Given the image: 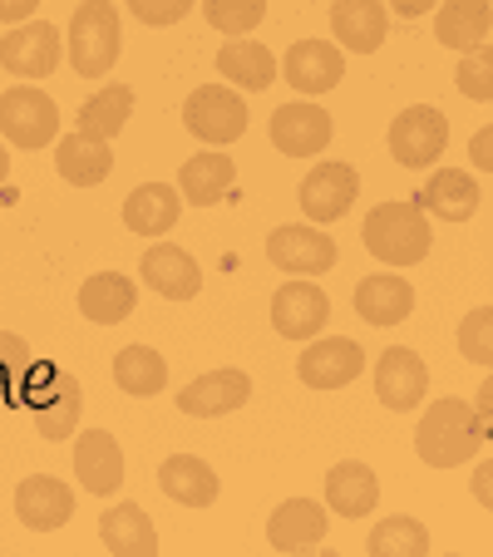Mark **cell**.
Returning <instances> with one entry per match:
<instances>
[{"label": "cell", "mask_w": 493, "mask_h": 557, "mask_svg": "<svg viewBox=\"0 0 493 557\" xmlns=\"http://www.w3.org/2000/svg\"><path fill=\"white\" fill-rule=\"evenodd\" d=\"M489 424H479L469 400H434L424 410L420 430H415V454H420L430 469H459L464 459H479L489 449Z\"/></svg>", "instance_id": "cell-1"}, {"label": "cell", "mask_w": 493, "mask_h": 557, "mask_svg": "<svg viewBox=\"0 0 493 557\" xmlns=\"http://www.w3.org/2000/svg\"><path fill=\"white\" fill-rule=\"evenodd\" d=\"M360 243L385 267H415L430 257L434 237H430V222H424V208L409 198V202H380V208H370L366 227H360Z\"/></svg>", "instance_id": "cell-2"}, {"label": "cell", "mask_w": 493, "mask_h": 557, "mask_svg": "<svg viewBox=\"0 0 493 557\" xmlns=\"http://www.w3.org/2000/svg\"><path fill=\"white\" fill-rule=\"evenodd\" d=\"M119 45H124V30H119V11L109 0H85L70 21V64L79 79H104L119 64Z\"/></svg>", "instance_id": "cell-3"}, {"label": "cell", "mask_w": 493, "mask_h": 557, "mask_svg": "<svg viewBox=\"0 0 493 557\" xmlns=\"http://www.w3.org/2000/svg\"><path fill=\"white\" fill-rule=\"evenodd\" d=\"M21 405L30 410L40 440L64 444V440H74V430H79V414H85V389H79V380H74L70 370H40V380H35V385H30V380L21 385Z\"/></svg>", "instance_id": "cell-4"}, {"label": "cell", "mask_w": 493, "mask_h": 557, "mask_svg": "<svg viewBox=\"0 0 493 557\" xmlns=\"http://www.w3.org/2000/svg\"><path fill=\"white\" fill-rule=\"evenodd\" d=\"M0 138L15 148H50L60 138V109L45 89L15 85L0 95Z\"/></svg>", "instance_id": "cell-5"}, {"label": "cell", "mask_w": 493, "mask_h": 557, "mask_svg": "<svg viewBox=\"0 0 493 557\" xmlns=\"http://www.w3.org/2000/svg\"><path fill=\"white\" fill-rule=\"evenodd\" d=\"M183 124L208 148H227L247 134V104H242V95H232L227 85H202V89H193L188 104H183Z\"/></svg>", "instance_id": "cell-6"}, {"label": "cell", "mask_w": 493, "mask_h": 557, "mask_svg": "<svg viewBox=\"0 0 493 557\" xmlns=\"http://www.w3.org/2000/svg\"><path fill=\"white\" fill-rule=\"evenodd\" d=\"M449 148V119L434 104H415L390 124V153L399 169H430Z\"/></svg>", "instance_id": "cell-7"}, {"label": "cell", "mask_w": 493, "mask_h": 557, "mask_svg": "<svg viewBox=\"0 0 493 557\" xmlns=\"http://www.w3.org/2000/svg\"><path fill=\"white\" fill-rule=\"evenodd\" d=\"M0 70L15 79H50L60 70V30L50 21H21L0 35Z\"/></svg>", "instance_id": "cell-8"}, {"label": "cell", "mask_w": 493, "mask_h": 557, "mask_svg": "<svg viewBox=\"0 0 493 557\" xmlns=\"http://www.w3.org/2000/svg\"><path fill=\"white\" fill-rule=\"evenodd\" d=\"M267 262L292 276H321L336 267V243H331L321 227L286 222V227H276L272 237H267Z\"/></svg>", "instance_id": "cell-9"}, {"label": "cell", "mask_w": 493, "mask_h": 557, "mask_svg": "<svg viewBox=\"0 0 493 557\" xmlns=\"http://www.w3.org/2000/svg\"><path fill=\"white\" fill-rule=\"evenodd\" d=\"M331 321V301L316 282H282L272 296V331L282 341H316Z\"/></svg>", "instance_id": "cell-10"}, {"label": "cell", "mask_w": 493, "mask_h": 557, "mask_svg": "<svg viewBox=\"0 0 493 557\" xmlns=\"http://www.w3.org/2000/svg\"><path fill=\"white\" fill-rule=\"evenodd\" d=\"M282 74L301 99H316L346 79V54H341V45H325V40H296L282 60Z\"/></svg>", "instance_id": "cell-11"}, {"label": "cell", "mask_w": 493, "mask_h": 557, "mask_svg": "<svg viewBox=\"0 0 493 557\" xmlns=\"http://www.w3.org/2000/svg\"><path fill=\"white\" fill-rule=\"evenodd\" d=\"M424 389H430V366L409 346H390L385 356L375 360V400L385 410L405 414L424 400Z\"/></svg>", "instance_id": "cell-12"}, {"label": "cell", "mask_w": 493, "mask_h": 557, "mask_svg": "<svg viewBox=\"0 0 493 557\" xmlns=\"http://www.w3.org/2000/svg\"><path fill=\"white\" fill-rule=\"evenodd\" d=\"M360 370H366V350L346 336H316L306 346V356L296 360V375L311 389H341L350 380H360Z\"/></svg>", "instance_id": "cell-13"}, {"label": "cell", "mask_w": 493, "mask_h": 557, "mask_svg": "<svg viewBox=\"0 0 493 557\" xmlns=\"http://www.w3.org/2000/svg\"><path fill=\"white\" fill-rule=\"evenodd\" d=\"M15 518L30 533H54L74 518V488L54 473H30V479L15 484Z\"/></svg>", "instance_id": "cell-14"}, {"label": "cell", "mask_w": 493, "mask_h": 557, "mask_svg": "<svg viewBox=\"0 0 493 557\" xmlns=\"http://www.w3.org/2000/svg\"><path fill=\"white\" fill-rule=\"evenodd\" d=\"M74 479L85 484V494L109 498L124 488V449L109 430L74 434Z\"/></svg>", "instance_id": "cell-15"}, {"label": "cell", "mask_w": 493, "mask_h": 557, "mask_svg": "<svg viewBox=\"0 0 493 557\" xmlns=\"http://www.w3.org/2000/svg\"><path fill=\"white\" fill-rule=\"evenodd\" d=\"M296 198H301L311 222H341L350 212V202L360 198V173L350 163H316Z\"/></svg>", "instance_id": "cell-16"}, {"label": "cell", "mask_w": 493, "mask_h": 557, "mask_svg": "<svg viewBox=\"0 0 493 557\" xmlns=\"http://www.w3.org/2000/svg\"><path fill=\"white\" fill-rule=\"evenodd\" d=\"M331 134H336L331 114H325L321 104H311V99L282 104V109L272 114V144H276V153H286V158H311V153H321V148L331 144Z\"/></svg>", "instance_id": "cell-17"}, {"label": "cell", "mask_w": 493, "mask_h": 557, "mask_svg": "<svg viewBox=\"0 0 493 557\" xmlns=\"http://www.w3.org/2000/svg\"><path fill=\"white\" fill-rule=\"evenodd\" d=\"M138 276L148 282V292H158L163 301H193L202 292V267L183 252L178 243H153L138 262Z\"/></svg>", "instance_id": "cell-18"}, {"label": "cell", "mask_w": 493, "mask_h": 557, "mask_svg": "<svg viewBox=\"0 0 493 557\" xmlns=\"http://www.w3.org/2000/svg\"><path fill=\"white\" fill-rule=\"evenodd\" d=\"M252 400V380L242 370H208L193 385H183L178 410L193 414V420H218V414H232Z\"/></svg>", "instance_id": "cell-19"}, {"label": "cell", "mask_w": 493, "mask_h": 557, "mask_svg": "<svg viewBox=\"0 0 493 557\" xmlns=\"http://www.w3.org/2000/svg\"><path fill=\"white\" fill-rule=\"evenodd\" d=\"M158 488H163V498H173L183 508H208L222 494L212 463L198 459V454H169V459L158 463Z\"/></svg>", "instance_id": "cell-20"}, {"label": "cell", "mask_w": 493, "mask_h": 557, "mask_svg": "<svg viewBox=\"0 0 493 557\" xmlns=\"http://www.w3.org/2000/svg\"><path fill=\"white\" fill-rule=\"evenodd\" d=\"M54 173H60L70 188H95L114 173V148L104 138H89L74 128L70 138H54Z\"/></svg>", "instance_id": "cell-21"}, {"label": "cell", "mask_w": 493, "mask_h": 557, "mask_svg": "<svg viewBox=\"0 0 493 557\" xmlns=\"http://www.w3.org/2000/svg\"><path fill=\"white\" fill-rule=\"evenodd\" d=\"M331 30H336V45H346L350 54H375L390 30L385 0H336L331 5Z\"/></svg>", "instance_id": "cell-22"}, {"label": "cell", "mask_w": 493, "mask_h": 557, "mask_svg": "<svg viewBox=\"0 0 493 557\" xmlns=\"http://www.w3.org/2000/svg\"><path fill=\"white\" fill-rule=\"evenodd\" d=\"M415 202H420L424 212H434V218H444V222H469L473 212L483 208V188H479V178L464 173V169H434L430 183H424V193Z\"/></svg>", "instance_id": "cell-23"}, {"label": "cell", "mask_w": 493, "mask_h": 557, "mask_svg": "<svg viewBox=\"0 0 493 557\" xmlns=\"http://www.w3.org/2000/svg\"><path fill=\"white\" fill-rule=\"evenodd\" d=\"M415 311V286L395 272H375L356 286V315L366 326H399Z\"/></svg>", "instance_id": "cell-24"}, {"label": "cell", "mask_w": 493, "mask_h": 557, "mask_svg": "<svg viewBox=\"0 0 493 557\" xmlns=\"http://www.w3.org/2000/svg\"><path fill=\"white\" fill-rule=\"evenodd\" d=\"M380 504V479L370 463L346 459L325 473V508L341 518H370Z\"/></svg>", "instance_id": "cell-25"}, {"label": "cell", "mask_w": 493, "mask_h": 557, "mask_svg": "<svg viewBox=\"0 0 493 557\" xmlns=\"http://www.w3.org/2000/svg\"><path fill=\"white\" fill-rule=\"evenodd\" d=\"M325 528H331V518H325L321 504H311V498H286V504L267 518V543H272L276 553H301V547L321 543Z\"/></svg>", "instance_id": "cell-26"}, {"label": "cell", "mask_w": 493, "mask_h": 557, "mask_svg": "<svg viewBox=\"0 0 493 557\" xmlns=\"http://www.w3.org/2000/svg\"><path fill=\"white\" fill-rule=\"evenodd\" d=\"M232 183H237V163L218 148H208V153H193L178 169V198L193 202V208H212V202L227 198Z\"/></svg>", "instance_id": "cell-27"}, {"label": "cell", "mask_w": 493, "mask_h": 557, "mask_svg": "<svg viewBox=\"0 0 493 557\" xmlns=\"http://www.w3.org/2000/svg\"><path fill=\"white\" fill-rule=\"evenodd\" d=\"M178 212H183V198L173 183H144L124 202V227L134 237H163V232H173Z\"/></svg>", "instance_id": "cell-28"}, {"label": "cell", "mask_w": 493, "mask_h": 557, "mask_svg": "<svg viewBox=\"0 0 493 557\" xmlns=\"http://www.w3.org/2000/svg\"><path fill=\"white\" fill-rule=\"evenodd\" d=\"M99 543L119 557H158V528L138 504H114L99 518Z\"/></svg>", "instance_id": "cell-29"}, {"label": "cell", "mask_w": 493, "mask_h": 557, "mask_svg": "<svg viewBox=\"0 0 493 557\" xmlns=\"http://www.w3.org/2000/svg\"><path fill=\"white\" fill-rule=\"evenodd\" d=\"M134 306H138V286L124 272H99L79 286V311L95 326H119V321L134 315Z\"/></svg>", "instance_id": "cell-30"}, {"label": "cell", "mask_w": 493, "mask_h": 557, "mask_svg": "<svg viewBox=\"0 0 493 557\" xmlns=\"http://www.w3.org/2000/svg\"><path fill=\"white\" fill-rule=\"evenodd\" d=\"M489 0H444L440 15H434V35H440V45L469 54L479 45H489Z\"/></svg>", "instance_id": "cell-31"}, {"label": "cell", "mask_w": 493, "mask_h": 557, "mask_svg": "<svg viewBox=\"0 0 493 557\" xmlns=\"http://www.w3.org/2000/svg\"><path fill=\"white\" fill-rule=\"evenodd\" d=\"M218 74L227 79V85H242V89H272L276 79V54L267 50V45L257 40H232L218 50Z\"/></svg>", "instance_id": "cell-32"}, {"label": "cell", "mask_w": 493, "mask_h": 557, "mask_svg": "<svg viewBox=\"0 0 493 557\" xmlns=\"http://www.w3.org/2000/svg\"><path fill=\"white\" fill-rule=\"evenodd\" d=\"M114 385L134 400H148L158 389L169 385V360L158 356L153 346H124L114 356Z\"/></svg>", "instance_id": "cell-33"}, {"label": "cell", "mask_w": 493, "mask_h": 557, "mask_svg": "<svg viewBox=\"0 0 493 557\" xmlns=\"http://www.w3.org/2000/svg\"><path fill=\"white\" fill-rule=\"evenodd\" d=\"M128 114H134V89L128 85H104V89H95V95L85 99V109H79V134L114 144L119 128L128 124Z\"/></svg>", "instance_id": "cell-34"}, {"label": "cell", "mask_w": 493, "mask_h": 557, "mask_svg": "<svg viewBox=\"0 0 493 557\" xmlns=\"http://www.w3.org/2000/svg\"><path fill=\"white\" fill-rule=\"evenodd\" d=\"M366 553L370 557H424L430 553V533H424L420 518L390 513V518H380V523L370 528Z\"/></svg>", "instance_id": "cell-35"}, {"label": "cell", "mask_w": 493, "mask_h": 557, "mask_svg": "<svg viewBox=\"0 0 493 557\" xmlns=\"http://www.w3.org/2000/svg\"><path fill=\"white\" fill-rule=\"evenodd\" d=\"M202 15H208L212 30L222 35H252L267 15V0H202Z\"/></svg>", "instance_id": "cell-36"}, {"label": "cell", "mask_w": 493, "mask_h": 557, "mask_svg": "<svg viewBox=\"0 0 493 557\" xmlns=\"http://www.w3.org/2000/svg\"><path fill=\"white\" fill-rule=\"evenodd\" d=\"M30 366H35L30 346L21 336H11V331H0V395H11L21 405V385L30 375Z\"/></svg>", "instance_id": "cell-37"}, {"label": "cell", "mask_w": 493, "mask_h": 557, "mask_svg": "<svg viewBox=\"0 0 493 557\" xmlns=\"http://www.w3.org/2000/svg\"><path fill=\"white\" fill-rule=\"evenodd\" d=\"M454 85H459L464 99H479V104H489V99H493V54H489V45H479V50L464 54L459 74H454Z\"/></svg>", "instance_id": "cell-38"}, {"label": "cell", "mask_w": 493, "mask_h": 557, "mask_svg": "<svg viewBox=\"0 0 493 557\" xmlns=\"http://www.w3.org/2000/svg\"><path fill=\"white\" fill-rule=\"evenodd\" d=\"M459 350H464V360H473V366H489L493 360V311L489 306H473V311L464 315Z\"/></svg>", "instance_id": "cell-39"}, {"label": "cell", "mask_w": 493, "mask_h": 557, "mask_svg": "<svg viewBox=\"0 0 493 557\" xmlns=\"http://www.w3.org/2000/svg\"><path fill=\"white\" fill-rule=\"evenodd\" d=\"M193 5H198V0H128L134 21H144V25H178Z\"/></svg>", "instance_id": "cell-40"}, {"label": "cell", "mask_w": 493, "mask_h": 557, "mask_svg": "<svg viewBox=\"0 0 493 557\" xmlns=\"http://www.w3.org/2000/svg\"><path fill=\"white\" fill-rule=\"evenodd\" d=\"M489 479H493V463L479 454V469H473V498H479L483 508L493 504V484H489Z\"/></svg>", "instance_id": "cell-41"}, {"label": "cell", "mask_w": 493, "mask_h": 557, "mask_svg": "<svg viewBox=\"0 0 493 557\" xmlns=\"http://www.w3.org/2000/svg\"><path fill=\"white\" fill-rule=\"evenodd\" d=\"M35 5H40V0H0V21H5V25H21V21H30Z\"/></svg>", "instance_id": "cell-42"}, {"label": "cell", "mask_w": 493, "mask_h": 557, "mask_svg": "<svg viewBox=\"0 0 493 557\" xmlns=\"http://www.w3.org/2000/svg\"><path fill=\"white\" fill-rule=\"evenodd\" d=\"M473 414H479V424H489V430H493V385H489V380H483L479 395H473Z\"/></svg>", "instance_id": "cell-43"}, {"label": "cell", "mask_w": 493, "mask_h": 557, "mask_svg": "<svg viewBox=\"0 0 493 557\" xmlns=\"http://www.w3.org/2000/svg\"><path fill=\"white\" fill-rule=\"evenodd\" d=\"M430 5H440V0H390V11L395 15H405V21H420Z\"/></svg>", "instance_id": "cell-44"}, {"label": "cell", "mask_w": 493, "mask_h": 557, "mask_svg": "<svg viewBox=\"0 0 493 557\" xmlns=\"http://www.w3.org/2000/svg\"><path fill=\"white\" fill-rule=\"evenodd\" d=\"M489 144H493L489 128H479V134H473V148H469V153H473V169H479V173L493 169V163H489Z\"/></svg>", "instance_id": "cell-45"}, {"label": "cell", "mask_w": 493, "mask_h": 557, "mask_svg": "<svg viewBox=\"0 0 493 557\" xmlns=\"http://www.w3.org/2000/svg\"><path fill=\"white\" fill-rule=\"evenodd\" d=\"M5 178H11V153H5V144H0V188H5Z\"/></svg>", "instance_id": "cell-46"}]
</instances>
